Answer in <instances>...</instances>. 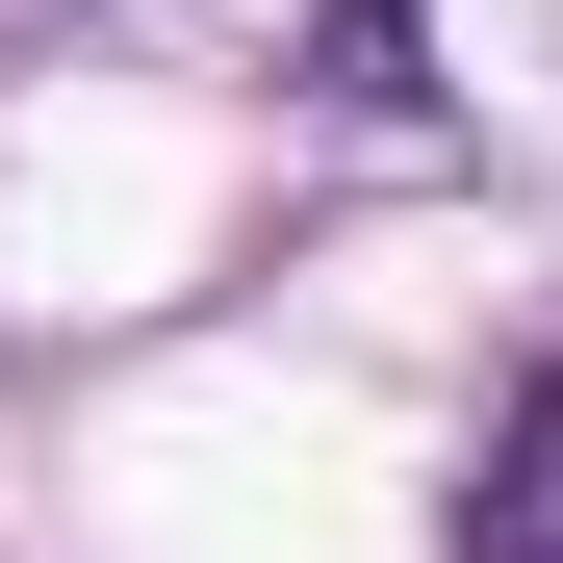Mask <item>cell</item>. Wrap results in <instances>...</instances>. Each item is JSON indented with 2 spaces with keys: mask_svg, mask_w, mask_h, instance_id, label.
I'll return each instance as SVG.
<instances>
[{
  "mask_svg": "<svg viewBox=\"0 0 563 563\" xmlns=\"http://www.w3.org/2000/svg\"><path fill=\"white\" fill-rule=\"evenodd\" d=\"M487 563H563V410H512V487H487Z\"/></svg>",
  "mask_w": 563,
  "mask_h": 563,
  "instance_id": "6da1fadb",
  "label": "cell"
}]
</instances>
